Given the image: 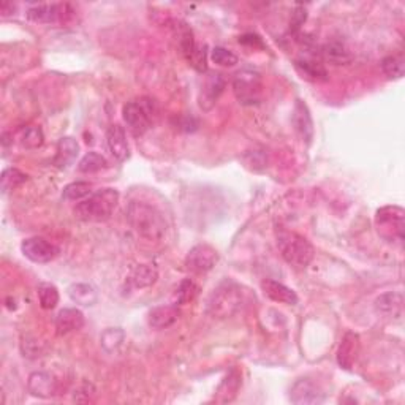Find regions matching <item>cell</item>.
<instances>
[{"instance_id":"6da1fadb","label":"cell","mask_w":405,"mask_h":405,"mask_svg":"<svg viewBox=\"0 0 405 405\" xmlns=\"http://www.w3.org/2000/svg\"><path fill=\"white\" fill-rule=\"evenodd\" d=\"M127 220L138 236L159 241L167 233V220L155 206L144 201H132L127 208Z\"/></svg>"},{"instance_id":"7a4b0ae2","label":"cell","mask_w":405,"mask_h":405,"mask_svg":"<svg viewBox=\"0 0 405 405\" xmlns=\"http://www.w3.org/2000/svg\"><path fill=\"white\" fill-rule=\"evenodd\" d=\"M247 293L239 283L225 280L212 291L206 310L214 318H230L243 310L247 303Z\"/></svg>"},{"instance_id":"3957f363","label":"cell","mask_w":405,"mask_h":405,"mask_svg":"<svg viewBox=\"0 0 405 405\" xmlns=\"http://www.w3.org/2000/svg\"><path fill=\"white\" fill-rule=\"evenodd\" d=\"M119 203V191L116 189H102L84 198L76 204L75 217L83 222H106Z\"/></svg>"},{"instance_id":"277c9868","label":"cell","mask_w":405,"mask_h":405,"mask_svg":"<svg viewBox=\"0 0 405 405\" xmlns=\"http://www.w3.org/2000/svg\"><path fill=\"white\" fill-rule=\"evenodd\" d=\"M277 247L283 260L296 269H305L315 257L314 246L295 231L282 230L277 233Z\"/></svg>"},{"instance_id":"5b68a950","label":"cell","mask_w":405,"mask_h":405,"mask_svg":"<svg viewBox=\"0 0 405 405\" xmlns=\"http://www.w3.org/2000/svg\"><path fill=\"white\" fill-rule=\"evenodd\" d=\"M157 115H159L157 103L149 97H141L137 98V100L125 103L122 110V117L125 120V124L135 137H141V135H144L149 129H151V125L154 124Z\"/></svg>"},{"instance_id":"8992f818","label":"cell","mask_w":405,"mask_h":405,"mask_svg":"<svg viewBox=\"0 0 405 405\" xmlns=\"http://www.w3.org/2000/svg\"><path fill=\"white\" fill-rule=\"evenodd\" d=\"M405 212L399 206H385L377 211L375 226L380 236L393 244H402Z\"/></svg>"},{"instance_id":"52a82bcc","label":"cell","mask_w":405,"mask_h":405,"mask_svg":"<svg viewBox=\"0 0 405 405\" xmlns=\"http://www.w3.org/2000/svg\"><path fill=\"white\" fill-rule=\"evenodd\" d=\"M73 16L70 4H37L27 10V18L40 24H67Z\"/></svg>"},{"instance_id":"ba28073f","label":"cell","mask_w":405,"mask_h":405,"mask_svg":"<svg viewBox=\"0 0 405 405\" xmlns=\"http://www.w3.org/2000/svg\"><path fill=\"white\" fill-rule=\"evenodd\" d=\"M234 95L243 105H257L261 98V78L257 72L243 70L233 81Z\"/></svg>"},{"instance_id":"9c48e42d","label":"cell","mask_w":405,"mask_h":405,"mask_svg":"<svg viewBox=\"0 0 405 405\" xmlns=\"http://www.w3.org/2000/svg\"><path fill=\"white\" fill-rule=\"evenodd\" d=\"M219 261V253L209 244H196L191 247L186 257V269L191 274L201 275L214 269Z\"/></svg>"},{"instance_id":"30bf717a","label":"cell","mask_w":405,"mask_h":405,"mask_svg":"<svg viewBox=\"0 0 405 405\" xmlns=\"http://www.w3.org/2000/svg\"><path fill=\"white\" fill-rule=\"evenodd\" d=\"M21 252L27 260L33 263H49L58 257L59 248L45 238H27L21 244Z\"/></svg>"},{"instance_id":"8fae6325","label":"cell","mask_w":405,"mask_h":405,"mask_svg":"<svg viewBox=\"0 0 405 405\" xmlns=\"http://www.w3.org/2000/svg\"><path fill=\"white\" fill-rule=\"evenodd\" d=\"M290 401L296 405H317L325 401V393L310 379H300L290 389Z\"/></svg>"},{"instance_id":"7c38bea8","label":"cell","mask_w":405,"mask_h":405,"mask_svg":"<svg viewBox=\"0 0 405 405\" xmlns=\"http://www.w3.org/2000/svg\"><path fill=\"white\" fill-rule=\"evenodd\" d=\"M226 81L222 73H208L204 78L203 86L198 97V103L203 111H209L216 106L220 95L223 94Z\"/></svg>"},{"instance_id":"4fadbf2b","label":"cell","mask_w":405,"mask_h":405,"mask_svg":"<svg viewBox=\"0 0 405 405\" xmlns=\"http://www.w3.org/2000/svg\"><path fill=\"white\" fill-rule=\"evenodd\" d=\"M359 348L361 342L358 334L353 331H347L337 348V364L345 369V371H350L358 359Z\"/></svg>"},{"instance_id":"5bb4252c","label":"cell","mask_w":405,"mask_h":405,"mask_svg":"<svg viewBox=\"0 0 405 405\" xmlns=\"http://www.w3.org/2000/svg\"><path fill=\"white\" fill-rule=\"evenodd\" d=\"M291 120H293L295 130L300 135V138L304 143L310 144L312 140H314V120H312L309 106L303 100H296Z\"/></svg>"},{"instance_id":"9a60e30c","label":"cell","mask_w":405,"mask_h":405,"mask_svg":"<svg viewBox=\"0 0 405 405\" xmlns=\"http://www.w3.org/2000/svg\"><path fill=\"white\" fill-rule=\"evenodd\" d=\"M106 144L112 157L117 162H125L130 159V144L127 141L125 130L120 125H111L106 132Z\"/></svg>"},{"instance_id":"2e32d148","label":"cell","mask_w":405,"mask_h":405,"mask_svg":"<svg viewBox=\"0 0 405 405\" xmlns=\"http://www.w3.org/2000/svg\"><path fill=\"white\" fill-rule=\"evenodd\" d=\"M27 389H29V393L35 397L48 399V397H53L56 394L58 383H56V379L51 374L32 372L29 375V380H27Z\"/></svg>"},{"instance_id":"e0dca14e","label":"cell","mask_w":405,"mask_h":405,"mask_svg":"<svg viewBox=\"0 0 405 405\" xmlns=\"http://www.w3.org/2000/svg\"><path fill=\"white\" fill-rule=\"evenodd\" d=\"M84 323H86V318H84V314L80 309H62L59 314L56 315V332H58L59 336H65V334L81 330Z\"/></svg>"},{"instance_id":"ac0fdd59","label":"cell","mask_w":405,"mask_h":405,"mask_svg":"<svg viewBox=\"0 0 405 405\" xmlns=\"http://www.w3.org/2000/svg\"><path fill=\"white\" fill-rule=\"evenodd\" d=\"M179 315L181 312L174 304L159 305L147 314V323L154 330H167L179 320Z\"/></svg>"},{"instance_id":"d6986e66","label":"cell","mask_w":405,"mask_h":405,"mask_svg":"<svg viewBox=\"0 0 405 405\" xmlns=\"http://www.w3.org/2000/svg\"><path fill=\"white\" fill-rule=\"evenodd\" d=\"M261 290L263 293H265L269 300H273L275 303H280V304H287V305H296L298 301H300V298L295 293L293 290L290 287L283 285V283L273 280V279H266L261 282Z\"/></svg>"},{"instance_id":"ffe728a7","label":"cell","mask_w":405,"mask_h":405,"mask_svg":"<svg viewBox=\"0 0 405 405\" xmlns=\"http://www.w3.org/2000/svg\"><path fill=\"white\" fill-rule=\"evenodd\" d=\"M78 155H80V144L72 137H63L59 140L58 147H56L54 165L59 169H65L72 167Z\"/></svg>"},{"instance_id":"44dd1931","label":"cell","mask_w":405,"mask_h":405,"mask_svg":"<svg viewBox=\"0 0 405 405\" xmlns=\"http://www.w3.org/2000/svg\"><path fill=\"white\" fill-rule=\"evenodd\" d=\"M402 307L404 298L402 293H397V291H388V293L382 295L375 300V310L385 317H401Z\"/></svg>"},{"instance_id":"7402d4cb","label":"cell","mask_w":405,"mask_h":405,"mask_svg":"<svg viewBox=\"0 0 405 405\" xmlns=\"http://www.w3.org/2000/svg\"><path fill=\"white\" fill-rule=\"evenodd\" d=\"M159 279V273L152 265H138L132 269L129 275V283L137 290L152 287Z\"/></svg>"},{"instance_id":"603a6c76","label":"cell","mask_w":405,"mask_h":405,"mask_svg":"<svg viewBox=\"0 0 405 405\" xmlns=\"http://www.w3.org/2000/svg\"><path fill=\"white\" fill-rule=\"evenodd\" d=\"M322 54L326 61L334 63V65H348V63L353 61L350 49L336 40L328 41V43L322 48Z\"/></svg>"},{"instance_id":"cb8c5ba5","label":"cell","mask_w":405,"mask_h":405,"mask_svg":"<svg viewBox=\"0 0 405 405\" xmlns=\"http://www.w3.org/2000/svg\"><path fill=\"white\" fill-rule=\"evenodd\" d=\"M296 68L300 70L303 78H307L312 81H326L328 80V72L323 67L322 62H318L314 56L310 58H301L296 61Z\"/></svg>"},{"instance_id":"d4e9b609","label":"cell","mask_w":405,"mask_h":405,"mask_svg":"<svg viewBox=\"0 0 405 405\" xmlns=\"http://www.w3.org/2000/svg\"><path fill=\"white\" fill-rule=\"evenodd\" d=\"M68 296L73 303L84 305V307H90L98 301L97 290L89 285V283H73L68 287Z\"/></svg>"},{"instance_id":"484cf974","label":"cell","mask_w":405,"mask_h":405,"mask_svg":"<svg viewBox=\"0 0 405 405\" xmlns=\"http://www.w3.org/2000/svg\"><path fill=\"white\" fill-rule=\"evenodd\" d=\"M241 386V374L236 371V369H233V371L225 377V380L222 382V385L219 388V402H230L234 399V396H236L238 389Z\"/></svg>"},{"instance_id":"4316f807","label":"cell","mask_w":405,"mask_h":405,"mask_svg":"<svg viewBox=\"0 0 405 405\" xmlns=\"http://www.w3.org/2000/svg\"><path fill=\"white\" fill-rule=\"evenodd\" d=\"M37 295H38V301L41 309L45 310H53L56 309V305L59 304V290L56 285L49 282H43L40 283L37 287Z\"/></svg>"},{"instance_id":"83f0119b","label":"cell","mask_w":405,"mask_h":405,"mask_svg":"<svg viewBox=\"0 0 405 405\" xmlns=\"http://www.w3.org/2000/svg\"><path fill=\"white\" fill-rule=\"evenodd\" d=\"M26 181H27V174L21 172V169L6 168L2 172V176H0V187H2L4 194H9V191L23 186Z\"/></svg>"},{"instance_id":"f1b7e54d","label":"cell","mask_w":405,"mask_h":405,"mask_svg":"<svg viewBox=\"0 0 405 405\" xmlns=\"http://www.w3.org/2000/svg\"><path fill=\"white\" fill-rule=\"evenodd\" d=\"M89 195H92V184L84 181L68 184L62 190V198L67 201H83Z\"/></svg>"},{"instance_id":"f546056e","label":"cell","mask_w":405,"mask_h":405,"mask_svg":"<svg viewBox=\"0 0 405 405\" xmlns=\"http://www.w3.org/2000/svg\"><path fill=\"white\" fill-rule=\"evenodd\" d=\"M100 342L106 353H116L125 342V332L120 328H108L103 331Z\"/></svg>"},{"instance_id":"4dcf8cb0","label":"cell","mask_w":405,"mask_h":405,"mask_svg":"<svg viewBox=\"0 0 405 405\" xmlns=\"http://www.w3.org/2000/svg\"><path fill=\"white\" fill-rule=\"evenodd\" d=\"M105 168H108V162H106L103 155L98 154V152H88L81 159L80 165H78V169H80L81 173H86V174L98 173Z\"/></svg>"},{"instance_id":"1f68e13d","label":"cell","mask_w":405,"mask_h":405,"mask_svg":"<svg viewBox=\"0 0 405 405\" xmlns=\"http://www.w3.org/2000/svg\"><path fill=\"white\" fill-rule=\"evenodd\" d=\"M382 70L388 80H401L405 73V61L402 56H388L382 61Z\"/></svg>"},{"instance_id":"d6a6232c","label":"cell","mask_w":405,"mask_h":405,"mask_svg":"<svg viewBox=\"0 0 405 405\" xmlns=\"http://www.w3.org/2000/svg\"><path fill=\"white\" fill-rule=\"evenodd\" d=\"M19 143L24 149H29V151L41 147L45 143L43 130H41L40 127H29V129H26L23 133H21Z\"/></svg>"},{"instance_id":"836d02e7","label":"cell","mask_w":405,"mask_h":405,"mask_svg":"<svg viewBox=\"0 0 405 405\" xmlns=\"http://www.w3.org/2000/svg\"><path fill=\"white\" fill-rule=\"evenodd\" d=\"M198 293H200V288L196 283L191 279H184L174 293L176 304H189L195 300Z\"/></svg>"},{"instance_id":"e575fe53","label":"cell","mask_w":405,"mask_h":405,"mask_svg":"<svg viewBox=\"0 0 405 405\" xmlns=\"http://www.w3.org/2000/svg\"><path fill=\"white\" fill-rule=\"evenodd\" d=\"M211 59L220 67H234L238 63V56L223 46H216L212 49Z\"/></svg>"},{"instance_id":"d590c367","label":"cell","mask_w":405,"mask_h":405,"mask_svg":"<svg viewBox=\"0 0 405 405\" xmlns=\"http://www.w3.org/2000/svg\"><path fill=\"white\" fill-rule=\"evenodd\" d=\"M305 19H307V10H305L304 6L298 5L296 9H295V11H293V15H291L290 33L295 35V37H298V35H300V32H301V27L305 23Z\"/></svg>"},{"instance_id":"8d00e7d4","label":"cell","mask_w":405,"mask_h":405,"mask_svg":"<svg viewBox=\"0 0 405 405\" xmlns=\"http://www.w3.org/2000/svg\"><path fill=\"white\" fill-rule=\"evenodd\" d=\"M241 43H244V45H252V46H261L263 48V43H261V38L258 37V35H244V37H241L239 38Z\"/></svg>"},{"instance_id":"74e56055","label":"cell","mask_w":405,"mask_h":405,"mask_svg":"<svg viewBox=\"0 0 405 405\" xmlns=\"http://www.w3.org/2000/svg\"><path fill=\"white\" fill-rule=\"evenodd\" d=\"M16 6L13 5L11 2H2L0 4V13H2V16H9L13 15V11H15Z\"/></svg>"}]
</instances>
